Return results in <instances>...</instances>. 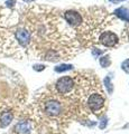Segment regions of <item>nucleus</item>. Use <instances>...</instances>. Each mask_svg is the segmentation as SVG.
<instances>
[{"label":"nucleus","instance_id":"obj_5","mask_svg":"<svg viewBox=\"0 0 129 134\" xmlns=\"http://www.w3.org/2000/svg\"><path fill=\"white\" fill-rule=\"evenodd\" d=\"M75 90V81L72 76H63L59 78L54 84V91L62 97L72 99V96Z\"/></svg>","mask_w":129,"mask_h":134},{"label":"nucleus","instance_id":"obj_9","mask_svg":"<svg viewBox=\"0 0 129 134\" xmlns=\"http://www.w3.org/2000/svg\"><path fill=\"white\" fill-rule=\"evenodd\" d=\"M115 15L119 17L120 19L129 23V9H127V8H118L115 10Z\"/></svg>","mask_w":129,"mask_h":134},{"label":"nucleus","instance_id":"obj_1","mask_svg":"<svg viewBox=\"0 0 129 134\" xmlns=\"http://www.w3.org/2000/svg\"><path fill=\"white\" fill-rule=\"evenodd\" d=\"M56 9L43 6L26 7L20 15L19 25L30 34L28 49L40 59L48 52L59 53L62 59H68L76 53L79 46L74 30Z\"/></svg>","mask_w":129,"mask_h":134},{"label":"nucleus","instance_id":"obj_12","mask_svg":"<svg viewBox=\"0 0 129 134\" xmlns=\"http://www.w3.org/2000/svg\"><path fill=\"white\" fill-rule=\"evenodd\" d=\"M100 65H101L102 67H108L110 65V58L108 55L106 56H102L101 58H100Z\"/></svg>","mask_w":129,"mask_h":134},{"label":"nucleus","instance_id":"obj_7","mask_svg":"<svg viewBox=\"0 0 129 134\" xmlns=\"http://www.w3.org/2000/svg\"><path fill=\"white\" fill-rule=\"evenodd\" d=\"M64 19L71 28L78 29L82 24V15L78 10H68L64 12Z\"/></svg>","mask_w":129,"mask_h":134},{"label":"nucleus","instance_id":"obj_10","mask_svg":"<svg viewBox=\"0 0 129 134\" xmlns=\"http://www.w3.org/2000/svg\"><path fill=\"white\" fill-rule=\"evenodd\" d=\"M73 66L72 65H69V64H61L59 66L55 67V72L57 73H63V72H68V70L72 69Z\"/></svg>","mask_w":129,"mask_h":134},{"label":"nucleus","instance_id":"obj_17","mask_svg":"<svg viewBox=\"0 0 129 134\" xmlns=\"http://www.w3.org/2000/svg\"><path fill=\"white\" fill-rule=\"evenodd\" d=\"M106 125H107V119H105L101 122V124H100V129H103V127H106Z\"/></svg>","mask_w":129,"mask_h":134},{"label":"nucleus","instance_id":"obj_18","mask_svg":"<svg viewBox=\"0 0 129 134\" xmlns=\"http://www.w3.org/2000/svg\"><path fill=\"white\" fill-rule=\"evenodd\" d=\"M110 2H113V3H118V2H121L123 0H109Z\"/></svg>","mask_w":129,"mask_h":134},{"label":"nucleus","instance_id":"obj_19","mask_svg":"<svg viewBox=\"0 0 129 134\" xmlns=\"http://www.w3.org/2000/svg\"><path fill=\"white\" fill-rule=\"evenodd\" d=\"M25 2H29V1H33V0H24Z\"/></svg>","mask_w":129,"mask_h":134},{"label":"nucleus","instance_id":"obj_3","mask_svg":"<svg viewBox=\"0 0 129 134\" xmlns=\"http://www.w3.org/2000/svg\"><path fill=\"white\" fill-rule=\"evenodd\" d=\"M7 75L0 74V121L5 115L14 113L15 114V106L16 104L20 102V95L22 94H2V92L11 91V85L8 84Z\"/></svg>","mask_w":129,"mask_h":134},{"label":"nucleus","instance_id":"obj_8","mask_svg":"<svg viewBox=\"0 0 129 134\" xmlns=\"http://www.w3.org/2000/svg\"><path fill=\"white\" fill-rule=\"evenodd\" d=\"M100 44L105 45L106 47H115L119 43V38L115 32L112 31H102L98 37Z\"/></svg>","mask_w":129,"mask_h":134},{"label":"nucleus","instance_id":"obj_11","mask_svg":"<svg viewBox=\"0 0 129 134\" xmlns=\"http://www.w3.org/2000/svg\"><path fill=\"white\" fill-rule=\"evenodd\" d=\"M105 87L107 88L108 93H109V94H112V92H113V86H112V84H111L110 75H108V76L105 78Z\"/></svg>","mask_w":129,"mask_h":134},{"label":"nucleus","instance_id":"obj_6","mask_svg":"<svg viewBox=\"0 0 129 134\" xmlns=\"http://www.w3.org/2000/svg\"><path fill=\"white\" fill-rule=\"evenodd\" d=\"M1 17V14H0ZM18 49V45L12 37L11 30L2 28V25L0 23V53L3 54H11L15 53Z\"/></svg>","mask_w":129,"mask_h":134},{"label":"nucleus","instance_id":"obj_13","mask_svg":"<svg viewBox=\"0 0 129 134\" xmlns=\"http://www.w3.org/2000/svg\"><path fill=\"white\" fill-rule=\"evenodd\" d=\"M121 68L122 70H125L127 74H129V59H126L122 64H121Z\"/></svg>","mask_w":129,"mask_h":134},{"label":"nucleus","instance_id":"obj_4","mask_svg":"<svg viewBox=\"0 0 129 134\" xmlns=\"http://www.w3.org/2000/svg\"><path fill=\"white\" fill-rule=\"evenodd\" d=\"M85 112H91L95 116L101 115L106 107V97L103 95L102 88L100 86L99 81L92 86V88L86 95L83 103Z\"/></svg>","mask_w":129,"mask_h":134},{"label":"nucleus","instance_id":"obj_16","mask_svg":"<svg viewBox=\"0 0 129 134\" xmlns=\"http://www.w3.org/2000/svg\"><path fill=\"white\" fill-rule=\"evenodd\" d=\"M101 53H102V52H101V50H99V49H93V50H92V55H93V56H98V55H100Z\"/></svg>","mask_w":129,"mask_h":134},{"label":"nucleus","instance_id":"obj_14","mask_svg":"<svg viewBox=\"0 0 129 134\" xmlns=\"http://www.w3.org/2000/svg\"><path fill=\"white\" fill-rule=\"evenodd\" d=\"M33 68H34L35 70H44L45 69V66L44 65H38V64H36V65H34V67H33Z\"/></svg>","mask_w":129,"mask_h":134},{"label":"nucleus","instance_id":"obj_2","mask_svg":"<svg viewBox=\"0 0 129 134\" xmlns=\"http://www.w3.org/2000/svg\"><path fill=\"white\" fill-rule=\"evenodd\" d=\"M36 114L42 121L52 124H62L74 114H81L72 100L62 97L55 91H45L38 95L35 102Z\"/></svg>","mask_w":129,"mask_h":134},{"label":"nucleus","instance_id":"obj_15","mask_svg":"<svg viewBox=\"0 0 129 134\" xmlns=\"http://www.w3.org/2000/svg\"><path fill=\"white\" fill-rule=\"evenodd\" d=\"M15 3H16V0H8L6 2V5H7V7H12Z\"/></svg>","mask_w":129,"mask_h":134}]
</instances>
